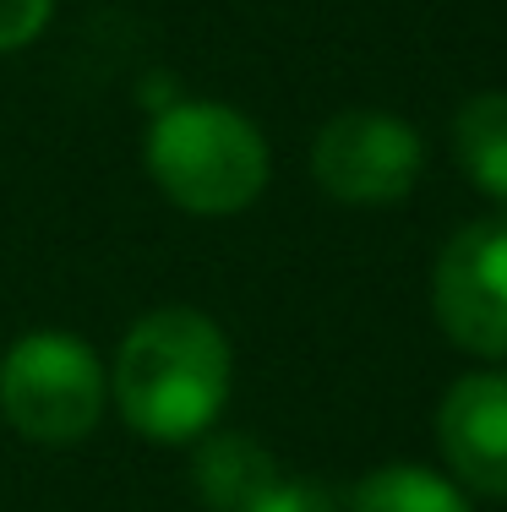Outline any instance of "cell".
<instances>
[{
    "mask_svg": "<svg viewBox=\"0 0 507 512\" xmlns=\"http://www.w3.org/2000/svg\"><path fill=\"white\" fill-rule=\"evenodd\" d=\"M349 512H469L464 491L420 463H382L349 496Z\"/></svg>",
    "mask_w": 507,
    "mask_h": 512,
    "instance_id": "9",
    "label": "cell"
},
{
    "mask_svg": "<svg viewBox=\"0 0 507 512\" xmlns=\"http://www.w3.org/2000/svg\"><path fill=\"white\" fill-rule=\"evenodd\" d=\"M197 496L213 512H246L279 480V463L268 458V447H257L240 431H219V436H197Z\"/></svg>",
    "mask_w": 507,
    "mask_h": 512,
    "instance_id": "7",
    "label": "cell"
},
{
    "mask_svg": "<svg viewBox=\"0 0 507 512\" xmlns=\"http://www.w3.org/2000/svg\"><path fill=\"white\" fill-rule=\"evenodd\" d=\"M142 158L164 197L197 218L246 213L268 186V137L251 115L213 99L164 104L148 126Z\"/></svg>",
    "mask_w": 507,
    "mask_h": 512,
    "instance_id": "2",
    "label": "cell"
},
{
    "mask_svg": "<svg viewBox=\"0 0 507 512\" xmlns=\"http://www.w3.org/2000/svg\"><path fill=\"white\" fill-rule=\"evenodd\" d=\"M110 398L104 360L88 338L39 327L0 355V414L39 447H77L93 436Z\"/></svg>",
    "mask_w": 507,
    "mask_h": 512,
    "instance_id": "3",
    "label": "cell"
},
{
    "mask_svg": "<svg viewBox=\"0 0 507 512\" xmlns=\"http://www.w3.org/2000/svg\"><path fill=\"white\" fill-rule=\"evenodd\" d=\"M311 175L349 207H388L420 180V137L388 109H344L311 142Z\"/></svg>",
    "mask_w": 507,
    "mask_h": 512,
    "instance_id": "5",
    "label": "cell"
},
{
    "mask_svg": "<svg viewBox=\"0 0 507 512\" xmlns=\"http://www.w3.org/2000/svg\"><path fill=\"white\" fill-rule=\"evenodd\" d=\"M55 0H0V55L33 44L44 28H50Z\"/></svg>",
    "mask_w": 507,
    "mask_h": 512,
    "instance_id": "11",
    "label": "cell"
},
{
    "mask_svg": "<svg viewBox=\"0 0 507 512\" xmlns=\"http://www.w3.org/2000/svg\"><path fill=\"white\" fill-rule=\"evenodd\" d=\"M229 338L208 311L159 306L131 322L115 349L110 398L137 436L164 447L197 442L229 404Z\"/></svg>",
    "mask_w": 507,
    "mask_h": 512,
    "instance_id": "1",
    "label": "cell"
},
{
    "mask_svg": "<svg viewBox=\"0 0 507 512\" xmlns=\"http://www.w3.org/2000/svg\"><path fill=\"white\" fill-rule=\"evenodd\" d=\"M431 311L458 349L507 360V213L475 218L442 246L431 273Z\"/></svg>",
    "mask_w": 507,
    "mask_h": 512,
    "instance_id": "4",
    "label": "cell"
},
{
    "mask_svg": "<svg viewBox=\"0 0 507 512\" xmlns=\"http://www.w3.org/2000/svg\"><path fill=\"white\" fill-rule=\"evenodd\" d=\"M453 153L464 175L507 213V93H475L458 109Z\"/></svg>",
    "mask_w": 507,
    "mask_h": 512,
    "instance_id": "8",
    "label": "cell"
},
{
    "mask_svg": "<svg viewBox=\"0 0 507 512\" xmlns=\"http://www.w3.org/2000/svg\"><path fill=\"white\" fill-rule=\"evenodd\" d=\"M246 512H338V502L317 480H273Z\"/></svg>",
    "mask_w": 507,
    "mask_h": 512,
    "instance_id": "10",
    "label": "cell"
},
{
    "mask_svg": "<svg viewBox=\"0 0 507 512\" xmlns=\"http://www.w3.org/2000/svg\"><path fill=\"white\" fill-rule=\"evenodd\" d=\"M442 458L469 491L507 496V376H458L437 409Z\"/></svg>",
    "mask_w": 507,
    "mask_h": 512,
    "instance_id": "6",
    "label": "cell"
}]
</instances>
